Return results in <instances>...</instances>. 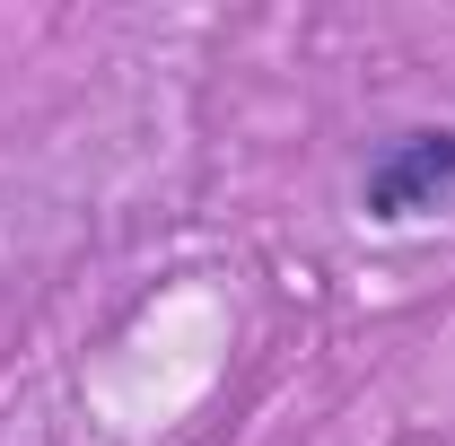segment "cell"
Listing matches in <instances>:
<instances>
[{
  "label": "cell",
  "mask_w": 455,
  "mask_h": 446,
  "mask_svg": "<svg viewBox=\"0 0 455 446\" xmlns=\"http://www.w3.org/2000/svg\"><path fill=\"white\" fill-rule=\"evenodd\" d=\"M447 193H455V131L438 123V131H403V140L377 149V167L359 184V211L377 227H403L420 211H438Z\"/></svg>",
  "instance_id": "1"
}]
</instances>
